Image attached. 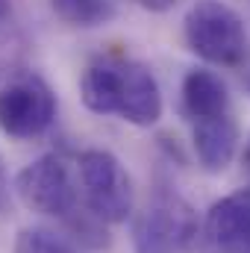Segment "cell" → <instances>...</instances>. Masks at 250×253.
Returning <instances> with one entry per match:
<instances>
[{
    "label": "cell",
    "mask_w": 250,
    "mask_h": 253,
    "mask_svg": "<svg viewBox=\"0 0 250 253\" xmlns=\"http://www.w3.org/2000/svg\"><path fill=\"white\" fill-rule=\"evenodd\" d=\"M80 97L94 115H118L132 126H153L162 118V91L144 62L103 56L80 77Z\"/></svg>",
    "instance_id": "6da1fadb"
},
{
    "label": "cell",
    "mask_w": 250,
    "mask_h": 253,
    "mask_svg": "<svg viewBox=\"0 0 250 253\" xmlns=\"http://www.w3.org/2000/svg\"><path fill=\"white\" fill-rule=\"evenodd\" d=\"M186 44L203 62L212 65H239L245 59L248 33L242 15L221 0H194L183 21Z\"/></svg>",
    "instance_id": "7a4b0ae2"
},
{
    "label": "cell",
    "mask_w": 250,
    "mask_h": 253,
    "mask_svg": "<svg viewBox=\"0 0 250 253\" xmlns=\"http://www.w3.org/2000/svg\"><path fill=\"white\" fill-rule=\"evenodd\" d=\"M9 12H12V3H9V0H0V21H3Z\"/></svg>",
    "instance_id": "5bb4252c"
},
{
    "label": "cell",
    "mask_w": 250,
    "mask_h": 253,
    "mask_svg": "<svg viewBox=\"0 0 250 253\" xmlns=\"http://www.w3.org/2000/svg\"><path fill=\"white\" fill-rule=\"evenodd\" d=\"M56 118V94L39 74H21L0 88V132L18 141L44 135Z\"/></svg>",
    "instance_id": "5b68a950"
},
{
    "label": "cell",
    "mask_w": 250,
    "mask_h": 253,
    "mask_svg": "<svg viewBox=\"0 0 250 253\" xmlns=\"http://www.w3.org/2000/svg\"><path fill=\"white\" fill-rule=\"evenodd\" d=\"M183 106L191 121L215 118L230 112V91L224 80L206 68H191L183 80Z\"/></svg>",
    "instance_id": "9c48e42d"
},
{
    "label": "cell",
    "mask_w": 250,
    "mask_h": 253,
    "mask_svg": "<svg viewBox=\"0 0 250 253\" xmlns=\"http://www.w3.org/2000/svg\"><path fill=\"white\" fill-rule=\"evenodd\" d=\"M197 242V215L177 191L159 189L132 218V253H188Z\"/></svg>",
    "instance_id": "3957f363"
},
{
    "label": "cell",
    "mask_w": 250,
    "mask_h": 253,
    "mask_svg": "<svg viewBox=\"0 0 250 253\" xmlns=\"http://www.w3.org/2000/svg\"><path fill=\"white\" fill-rule=\"evenodd\" d=\"M242 159H245V165L250 168V135H248V144H245V156Z\"/></svg>",
    "instance_id": "9a60e30c"
},
{
    "label": "cell",
    "mask_w": 250,
    "mask_h": 253,
    "mask_svg": "<svg viewBox=\"0 0 250 253\" xmlns=\"http://www.w3.org/2000/svg\"><path fill=\"white\" fill-rule=\"evenodd\" d=\"M203 236L218 253H250V186L209 206Z\"/></svg>",
    "instance_id": "52a82bcc"
},
{
    "label": "cell",
    "mask_w": 250,
    "mask_h": 253,
    "mask_svg": "<svg viewBox=\"0 0 250 253\" xmlns=\"http://www.w3.org/2000/svg\"><path fill=\"white\" fill-rule=\"evenodd\" d=\"M132 3H138L141 9H150V12H168V9H174L180 0H132Z\"/></svg>",
    "instance_id": "7c38bea8"
},
{
    "label": "cell",
    "mask_w": 250,
    "mask_h": 253,
    "mask_svg": "<svg viewBox=\"0 0 250 253\" xmlns=\"http://www.w3.org/2000/svg\"><path fill=\"white\" fill-rule=\"evenodd\" d=\"M15 253H74V248L50 230L24 227L15 239Z\"/></svg>",
    "instance_id": "8fae6325"
},
{
    "label": "cell",
    "mask_w": 250,
    "mask_h": 253,
    "mask_svg": "<svg viewBox=\"0 0 250 253\" xmlns=\"http://www.w3.org/2000/svg\"><path fill=\"white\" fill-rule=\"evenodd\" d=\"M77 180L91 215L106 224H124L132 218V180L115 153L83 150L77 159Z\"/></svg>",
    "instance_id": "277c9868"
},
{
    "label": "cell",
    "mask_w": 250,
    "mask_h": 253,
    "mask_svg": "<svg viewBox=\"0 0 250 253\" xmlns=\"http://www.w3.org/2000/svg\"><path fill=\"white\" fill-rule=\"evenodd\" d=\"M191 144H194V156H197V162H200V168L206 174L227 171V165L233 162L236 147H239V124H236V118L227 112V115L194 121Z\"/></svg>",
    "instance_id": "ba28073f"
},
{
    "label": "cell",
    "mask_w": 250,
    "mask_h": 253,
    "mask_svg": "<svg viewBox=\"0 0 250 253\" xmlns=\"http://www.w3.org/2000/svg\"><path fill=\"white\" fill-rule=\"evenodd\" d=\"M15 194L36 215L65 221L77 212V183L71 180L65 159L56 153H44L24 165L15 174Z\"/></svg>",
    "instance_id": "8992f818"
},
{
    "label": "cell",
    "mask_w": 250,
    "mask_h": 253,
    "mask_svg": "<svg viewBox=\"0 0 250 253\" xmlns=\"http://www.w3.org/2000/svg\"><path fill=\"white\" fill-rule=\"evenodd\" d=\"M53 12L71 27H100L115 18L112 0H53Z\"/></svg>",
    "instance_id": "30bf717a"
},
{
    "label": "cell",
    "mask_w": 250,
    "mask_h": 253,
    "mask_svg": "<svg viewBox=\"0 0 250 253\" xmlns=\"http://www.w3.org/2000/svg\"><path fill=\"white\" fill-rule=\"evenodd\" d=\"M6 206H9V186H6L3 165H0V212H6Z\"/></svg>",
    "instance_id": "4fadbf2b"
}]
</instances>
